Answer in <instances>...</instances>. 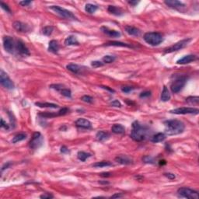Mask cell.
<instances>
[{"label": "cell", "mask_w": 199, "mask_h": 199, "mask_svg": "<svg viewBox=\"0 0 199 199\" xmlns=\"http://www.w3.org/2000/svg\"><path fill=\"white\" fill-rule=\"evenodd\" d=\"M165 133L168 135H175L181 134L184 130V124L179 120H168L164 122Z\"/></svg>", "instance_id": "1"}, {"label": "cell", "mask_w": 199, "mask_h": 199, "mask_svg": "<svg viewBox=\"0 0 199 199\" xmlns=\"http://www.w3.org/2000/svg\"><path fill=\"white\" fill-rule=\"evenodd\" d=\"M147 130L145 127L142 126L139 122H133L132 131L131 133V138L135 142H142L146 139Z\"/></svg>", "instance_id": "2"}, {"label": "cell", "mask_w": 199, "mask_h": 199, "mask_svg": "<svg viewBox=\"0 0 199 199\" xmlns=\"http://www.w3.org/2000/svg\"><path fill=\"white\" fill-rule=\"evenodd\" d=\"M143 38L147 44L152 46H158L163 41V36L158 32H148L145 33Z\"/></svg>", "instance_id": "3"}, {"label": "cell", "mask_w": 199, "mask_h": 199, "mask_svg": "<svg viewBox=\"0 0 199 199\" xmlns=\"http://www.w3.org/2000/svg\"><path fill=\"white\" fill-rule=\"evenodd\" d=\"M187 80H188V77L186 75H180V76H177L173 81L172 83H171V91L174 93H179L180 91L182 89L184 88V86H185Z\"/></svg>", "instance_id": "4"}, {"label": "cell", "mask_w": 199, "mask_h": 199, "mask_svg": "<svg viewBox=\"0 0 199 199\" xmlns=\"http://www.w3.org/2000/svg\"><path fill=\"white\" fill-rule=\"evenodd\" d=\"M51 10H53L54 12H55L56 14H58L60 16H62L63 18L68 19V20H76V17L73 15L72 12L67 10V9L62 8V7L58 6H51L49 7Z\"/></svg>", "instance_id": "5"}, {"label": "cell", "mask_w": 199, "mask_h": 199, "mask_svg": "<svg viewBox=\"0 0 199 199\" xmlns=\"http://www.w3.org/2000/svg\"><path fill=\"white\" fill-rule=\"evenodd\" d=\"M177 193L181 197L190 199L198 198V193L196 190L190 189L188 188H181L177 190Z\"/></svg>", "instance_id": "6"}, {"label": "cell", "mask_w": 199, "mask_h": 199, "mask_svg": "<svg viewBox=\"0 0 199 199\" xmlns=\"http://www.w3.org/2000/svg\"><path fill=\"white\" fill-rule=\"evenodd\" d=\"M43 136L41 135L40 132H34L33 133V136H32V139L30 141V143H29V146L31 149H38V148H40L41 145L43 143Z\"/></svg>", "instance_id": "7"}, {"label": "cell", "mask_w": 199, "mask_h": 199, "mask_svg": "<svg viewBox=\"0 0 199 199\" xmlns=\"http://www.w3.org/2000/svg\"><path fill=\"white\" fill-rule=\"evenodd\" d=\"M191 39L190 38H188V39H184V40H182L179 42L176 43L172 46L169 47L165 49L164 52L165 53H171V52H173V51H179L181 49L184 48V47H186L188 44V43L190 42Z\"/></svg>", "instance_id": "8"}, {"label": "cell", "mask_w": 199, "mask_h": 199, "mask_svg": "<svg viewBox=\"0 0 199 199\" xmlns=\"http://www.w3.org/2000/svg\"><path fill=\"white\" fill-rule=\"evenodd\" d=\"M0 82L1 85L7 90H12L14 88V82L10 80L6 73H5L2 70L0 72Z\"/></svg>", "instance_id": "9"}, {"label": "cell", "mask_w": 199, "mask_h": 199, "mask_svg": "<svg viewBox=\"0 0 199 199\" xmlns=\"http://www.w3.org/2000/svg\"><path fill=\"white\" fill-rule=\"evenodd\" d=\"M170 112L175 114H198L199 111L198 108H193V107H179V108L171 110Z\"/></svg>", "instance_id": "10"}, {"label": "cell", "mask_w": 199, "mask_h": 199, "mask_svg": "<svg viewBox=\"0 0 199 199\" xmlns=\"http://www.w3.org/2000/svg\"><path fill=\"white\" fill-rule=\"evenodd\" d=\"M3 47H4V49L7 52L13 53L14 48H15L14 39L11 37H9V36L4 37V38H3Z\"/></svg>", "instance_id": "11"}, {"label": "cell", "mask_w": 199, "mask_h": 199, "mask_svg": "<svg viewBox=\"0 0 199 199\" xmlns=\"http://www.w3.org/2000/svg\"><path fill=\"white\" fill-rule=\"evenodd\" d=\"M16 48L17 50V51L23 56H28L30 55V51L29 49L27 48V47L25 45V44L21 41H18L16 44Z\"/></svg>", "instance_id": "12"}, {"label": "cell", "mask_w": 199, "mask_h": 199, "mask_svg": "<svg viewBox=\"0 0 199 199\" xmlns=\"http://www.w3.org/2000/svg\"><path fill=\"white\" fill-rule=\"evenodd\" d=\"M164 3L167 6L173 8V9H181L182 8L185 7V5L183 2L177 1V0H166L164 2Z\"/></svg>", "instance_id": "13"}, {"label": "cell", "mask_w": 199, "mask_h": 199, "mask_svg": "<svg viewBox=\"0 0 199 199\" xmlns=\"http://www.w3.org/2000/svg\"><path fill=\"white\" fill-rule=\"evenodd\" d=\"M14 28L18 31V32H21V33H27L30 31V27L28 25L25 24L23 23L20 22V21H15L13 23Z\"/></svg>", "instance_id": "14"}, {"label": "cell", "mask_w": 199, "mask_h": 199, "mask_svg": "<svg viewBox=\"0 0 199 199\" xmlns=\"http://www.w3.org/2000/svg\"><path fill=\"white\" fill-rule=\"evenodd\" d=\"M195 60H197V56L195 55H188L184 56L182 58L178 60L177 63L180 65H185L194 62Z\"/></svg>", "instance_id": "15"}, {"label": "cell", "mask_w": 199, "mask_h": 199, "mask_svg": "<svg viewBox=\"0 0 199 199\" xmlns=\"http://www.w3.org/2000/svg\"><path fill=\"white\" fill-rule=\"evenodd\" d=\"M115 161L122 165H129V164L132 163V159H131L130 157L128 156L124 155H120L117 156L115 158Z\"/></svg>", "instance_id": "16"}, {"label": "cell", "mask_w": 199, "mask_h": 199, "mask_svg": "<svg viewBox=\"0 0 199 199\" xmlns=\"http://www.w3.org/2000/svg\"><path fill=\"white\" fill-rule=\"evenodd\" d=\"M101 31L104 33H106L107 36L111 37V38H119L121 36V33L119 31H115V30H111V29H109L108 27H102Z\"/></svg>", "instance_id": "17"}, {"label": "cell", "mask_w": 199, "mask_h": 199, "mask_svg": "<svg viewBox=\"0 0 199 199\" xmlns=\"http://www.w3.org/2000/svg\"><path fill=\"white\" fill-rule=\"evenodd\" d=\"M75 124L76 126L80 127L82 128H86V129H89L92 127V124L89 120L84 119V118H80L75 122Z\"/></svg>", "instance_id": "18"}, {"label": "cell", "mask_w": 199, "mask_h": 199, "mask_svg": "<svg viewBox=\"0 0 199 199\" xmlns=\"http://www.w3.org/2000/svg\"><path fill=\"white\" fill-rule=\"evenodd\" d=\"M65 44L66 46H72V45H79L80 43L78 41L76 37L74 35H70L65 40Z\"/></svg>", "instance_id": "19"}, {"label": "cell", "mask_w": 199, "mask_h": 199, "mask_svg": "<svg viewBox=\"0 0 199 199\" xmlns=\"http://www.w3.org/2000/svg\"><path fill=\"white\" fill-rule=\"evenodd\" d=\"M59 50V44L58 42L55 40H52L49 42V47H48V51L52 52V53H58Z\"/></svg>", "instance_id": "20"}, {"label": "cell", "mask_w": 199, "mask_h": 199, "mask_svg": "<svg viewBox=\"0 0 199 199\" xmlns=\"http://www.w3.org/2000/svg\"><path fill=\"white\" fill-rule=\"evenodd\" d=\"M124 29H125V31H126L129 35L139 36L140 33H141V31H140L139 29L131 27V26H126V27H124Z\"/></svg>", "instance_id": "21"}, {"label": "cell", "mask_w": 199, "mask_h": 199, "mask_svg": "<svg viewBox=\"0 0 199 199\" xmlns=\"http://www.w3.org/2000/svg\"><path fill=\"white\" fill-rule=\"evenodd\" d=\"M166 139V135L164 133H157L155 135H153V137L151 138V142L157 143V142H161L164 141Z\"/></svg>", "instance_id": "22"}, {"label": "cell", "mask_w": 199, "mask_h": 199, "mask_svg": "<svg viewBox=\"0 0 199 199\" xmlns=\"http://www.w3.org/2000/svg\"><path fill=\"white\" fill-rule=\"evenodd\" d=\"M107 10L110 14H113L115 16H122L123 15V11L121 8H118L114 6H109Z\"/></svg>", "instance_id": "23"}, {"label": "cell", "mask_w": 199, "mask_h": 199, "mask_svg": "<svg viewBox=\"0 0 199 199\" xmlns=\"http://www.w3.org/2000/svg\"><path fill=\"white\" fill-rule=\"evenodd\" d=\"M111 131L114 134H123L125 131V128L122 124H115L111 128Z\"/></svg>", "instance_id": "24"}, {"label": "cell", "mask_w": 199, "mask_h": 199, "mask_svg": "<svg viewBox=\"0 0 199 199\" xmlns=\"http://www.w3.org/2000/svg\"><path fill=\"white\" fill-rule=\"evenodd\" d=\"M109 134L106 131H99L97 133V135H96V138H97V139L99 142H104L105 140H107L109 138Z\"/></svg>", "instance_id": "25"}, {"label": "cell", "mask_w": 199, "mask_h": 199, "mask_svg": "<svg viewBox=\"0 0 199 199\" xmlns=\"http://www.w3.org/2000/svg\"><path fill=\"white\" fill-rule=\"evenodd\" d=\"M67 69L75 74H79L81 71V67L76 64H69L66 65Z\"/></svg>", "instance_id": "26"}, {"label": "cell", "mask_w": 199, "mask_h": 199, "mask_svg": "<svg viewBox=\"0 0 199 199\" xmlns=\"http://www.w3.org/2000/svg\"><path fill=\"white\" fill-rule=\"evenodd\" d=\"M35 105L39 107H48V108H58V105L55 104H52V103H42V102H37L35 103Z\"/></svg>", "instance_id": "27"}, {"label": "cell", "mask_w": 199, "mask_h": 199, "mask_svg": "<svg viewBox=\"0 0 199 199\" xmlns=\"http://www.w3.org/2000/svg\"><path fill=\"white\" fill-rule=\"evenodd\" d=\"M171 99V93L169 92L168 89L166 86H164L163 90L162 91L161 94V100L163 102H166Z\"/></svg>", "instance_id": "28"}, {"label": "cell", "mask_w": 199, "mask_h": 199, "mask_svg": "<svg viewBox=\"0 0 199 199\" xmlns=\"http://www.w3.org/2000/svg\"><path fill=\"white\" fill-rule=\"evenodd\" d=\"M107 46H117V47H127V48H132L131 45L128 44L126 43L119 42V41H110V42L107 43Z\"/></svg>", "instance_id": "29"}, {"label": "cell", "mask_w": 199, "mask_h": 199, "mask_svg": "<svg viewBox=\"0 0 199 199\" xmlns=\"http://www.w3.org/2000/svg\"><path fill=\"white\" fill-rule=\"evenodd\" d=\"M97 6H96V5L91 4V3H88V4L86 5V6H85V10H86L88 14H93V13H95L97 11Z\"/></svg>", "instance_id": "30"}, {"label": "cell", "mask_w": 199, "mask_h": 199, "mask_svg": "<svg viewBox=\"0 0 199 199\" xmlns=\"http://www.w3.org/2000/svg\"><path fill=\"white\" fill-rule=\"evenodd\" d=\"M26 138H27V135H25V134L20 133V134H17V135H16L14 136L13 140H12V142H13V143H16V142H21L23 140H24Z\"/></svg>", "instance_id": "31"}, {"label": "cell", "mask_w": 199, "mask_h": 199, "mask_svg": "<svg viewBox=\"0 0 199 199\" xmlns=\"http://www.w3.org/2000/svg\"><path fill=\"white\" fill-rule=\"evenodd\" d=\"M90 156H91V155L90 154V153H85V152H82V151L79 152L77 154L78 159H80V160H81L82 162H85L86 159H88L89 157H90Z\"/></svg>", "instance_id": "32"}, {"label": "cell", "mask_w": 199, "mask_h": 199, "mask_svg": "<svg viewBox=\"0 0 199 199\" xmlns=\"http://www.w3.org/2000/svg\"><path fill=\"white\" fill-rule=\"evenodd\" d=\"M112 166V163H110L108 161H101V162H97L93 165V167H97V168H99V167H105V166Z\"/></svg>", "instance_id": "33"}, {"label": "cell", "mask_w": 199, "mask_h": 199, "mask_svg": "<svg viewBox=\"0 0 199 199\" xmlns=\"http://www.w3.org/2000/svg\"><path fill=\"white\" fill-rule=\"evenodd\" d=\"M186 101L190 104H198L199 97H189L186 99Z\"/></svg>", "instance_id": "34"}, {"label": "cell", "mask_w": 199, "mask_h": 199, "mask_svg": "<svg viewBox=\"0 0 199 199\" xmlns=\"http://www.w3.org/2000/svg\"><path fill=\"white\" fill-rule=\"evenodd\" d=\"M60 93H61V94L62 95H63L64 97H69L70 98L72 97V92L71 90H69V89H67V88H63L62 90H60Z\"/></svg>", "instance_id": "35"}, {"label": "cell", "mask_w": 199, "mask_h": 199, "mask_svg": "<svg viewBox=\"0 0 199 199\" xmlns=\"http://www.w3.org/2000/svg\"><path fill=\"white\" fill-rule=\"evenodd\" d=\"M54 31V27L51 26H47L43 29V33L46 36H50Z\"/></svg>", "instance_id": "36"}, {"label": "cell", "mask_w": 199, "mask_h": 199, "mask_svg": "<svg viewBox=\"0 0 199 199\" xmlns=\"http://www.w3.org/2000/svg\"><path fill=\"white\" fill-rule=\"evenodd\" d=\"M114 60L115 57L112 55H105L103 58V61H104V62H105V63H111V62H113Z\"/></svg>", "instance_id": "37"}, {"label": "cell", "mask_w": 199, "mask_h": 199, "mask_svg": "<svg viewBox=\"0 0 199 199\" xmlns=\"http://www.w3.org/2000/svg\"><path fill=\"white\" fill-rule=\"evenodd\" d=\"M142 160L144 161V163H154V159L153 157L149 156H146L142 158Z\"/></svg>", "instance_id": "38"}, {"label": "cell", "mask_w": 199, "mask_h": 199, "mask_svg": "<svg viewBox=\"0 0 199 199\" xmlns=\"http://www.w3.org/2000/svg\"><path fill=\"white\" fill-rule=\"evenodd\" d=\"M81 99H82V101L86 102V103H89V104H91L92 102L93 101V99L92 97H90V96H83L82 98H81Z\"/></svg>", "instance_id": "39"}, {"label": "cell", "mask_w": 199, "mask_h": 199, "mask_svg": "<svg viewBox=\"0 0 199 199\" xmlns=\"http://www.w3.org/2000/svg\"><path fill=\"white\" fill-rule=\"evenodd\" d=\"M91 65L93 67V68H98V67L103 66L104 65V63L101 62H99V61H93L91 63Z\"/></svg>", "instance_id": "40"}, {"label": "cell", "mask_w": 199, "mask_h": 199, "mask_svg": "<svg viewBox=\"0 0 199 199\" xmlns=\"http://www.w3.org/2000/svg\"><path fill=\"white\" fill-rule=\"evenodd\" d=\"M50 87H51V88L55 89V90H56L59 91L60 92L61 90H62V89L64 88V86L62 84H53V85H51Z\"/></svg>", "instance_id": "41"}, {"label": "cell", "mask_w": 199, "mask_h": 199, "mask_svg": "<svg viewBox=\"0 0 199 199\" xmlns=\"http://www.w3.org/2000/svg\"><path fill=\"white\" fill-rule=\"evenodd\" d=\"M133 90H134V88H133V87H131V86H123L122 88V92H124V93H129L131 91H132Z\"/></svg>", "instance_id": "42"}, {"label": "cell", "mask_w": 199, "mask_h": 199, "mask_svg": "<svg viewBox=\"0 0 199 199\" xmlns=\"http://www.w3.org/2000/svg\"><path fill=\"white\" fill-rule=\"evenodd\" d=\"M151 95V92L150 91H145V92H142L140 94V97L141 98H144V97H148L149 96Z\"/></svg>", "instance_id": "43"}, {"label": "cell", "mask_w": 199, "mask_h": 199, "mask_svg": "<svg viewBox=\"0 0 199 199\" xmlns=\"http://www.w3.org/2000/svg\"><path fill=\"white\" fill-rule=\"evenodd\" d=\"M1 6H2V8L3 9H4L5 11L8 12V13H11V10H10V9L9 8V6H7L6 4H5L4 2H1Z\"/></svg>", "instance_id": "44"}, {"label": "cell", "mask_w": 199, "mask_h": 199, "mask_svg": "<svg viewBox=\"0 0 199 199\" xmlns=\"http://www.w3.org/2000/svg\"><path fill=\"white\" fill-rule=\"evenodd\" d=\"M111 105L114 107H122L121 103H120L118 100H117V99H115L113 102H111Z\"/></svg>", "instance_id": "45"}, {"label": "cell", "mask_w": 199, "mask_h": 199, "mask_svg": "<svg viewBox=\"0 0 199 199\" xmlns=\"http://www.w3.org/2000/svg\"><path fill=\"white\" fill-rule=\"evenodd\" d=\"M164 175H165V176H166V177L170 180L175 179V175L173 174V173H164Z\"/></svg>", "instance_id": "46"}, {"label": "cell", "mask_w": 199, "mask_h": 199, "mask_svg": "<svg viewBox=\"0 0 199 199\" xmlns=\"http://www.w3.org/2000/svg\"><path fill=\"white\" fill-rule=\"evenodd\" d=\"M19 3H20V5H21L22 6H29L30 4H31L32 2H31V1H21V2H20Z\"/></svg>", "instance_id": "47"}, {"label": "cell", "mask_w": 199, "mask_h": 199, "mask_svg": "<svg viewBox=\"0 0 199 199\" xmlns=\"http://www.w3.org/2000/svg\"><path fill=\"white\" fill-rule=\"evenodd\" d=\"M1 122H2V124H1V128H4L5 129H9V125L6 123V122H4V120L1 119Z\"/></svg>", "instance_id": "48"}, {"label": "cell", "mask_w": 199, "mask_h": 199, "mask_svg": "<svg viewBox=\"0 0 199 199\" xmlns=\"http://www.w3.org/2000/svg\"><path fill=\"white\" fill-rule=\"evenodd\" d=\"M41 198H53V195H50V194H44V195H41Z\"/></svg>", "instance_id": "49"}, {"label": "cell", "mask_w": 199, "mask_h": 199, "mask_svg": "<svg viewBox=\"0 0 199 199\" xmlns=\"http://www.w3.org/2000/svg\"><path fill=\"white\" fill-rule=\"evenodd\" d=\"M61 153H69V150L68 149V148H67L66 146H62V147H61Z\"/></svg>", "instance_id": "50"}, {"label": "cell", "mask_w": 199, "mask_h": 199, "mask_svg": "<svg viewBox=\"0 0 199 199\" xmlns=\"http://www.w3.org/2000/svg\"><path fill=\"white\" fill-rule=\"evenodd\" d=\"M123 197V195H122V194H115V195H112L111 196V198H122Z\"/></svg>", "instance_id": "51"}, {"label": "cell", "mask_w": 199, "mask_h": 199, "mask_svg": "<svg viewBox=\"0 0 199 199\" xmlns=\"http://www.w3.org/2000/svg\"><path fill=\"white\" fill-rule=\"evenodd\" d=\"M101 177H110L111 176V173H102L101 174H100Z\"/></svg>", "instance_id": "52"}, {"label": "cell", "mask_w": 199, "mask_h": 199, "mask_svg": "<svg viewBox=\"0 0 199 199\" xmlns=\"http://www.w3.org/2000/svg\"><path fill=\"white\" fill-rule=\"evenodd\" d=\"M102 87H103V88H104V89H107V90L111 91V92H112V93H114V90H112V89H110L108 86H102Z\"/></svg>", "instance_id": "53"}, {"label": "cell", "mask_w": 199, "mask_h": 199, "mask_svg": "<svg viewBox=\"0 0 199 199\" xmlns=\"http://www.w3.org/2000/svg\"><path fill=\"white\" fill-rule=\"evenodd\" d=\"M128 3L131 5H132V6H135L136 4H138V2H136V1H135V2H133V1H129Z\"/></svg>", "instance_id": "54"}, {"label": "cell", "mask_w": 199, "mask_h": 199, "mask_svg": "<svg viewBox=\"0 0 199 199\" xmlns=\"http://www.w3.org/2000/svg\"><path fill=\"white\" fill-rule=\"evenodd\" d=\"M166 163L165 160H160V161H159V165H165Z\"/></svg>", "instance_id": "55"}]
</instances>
